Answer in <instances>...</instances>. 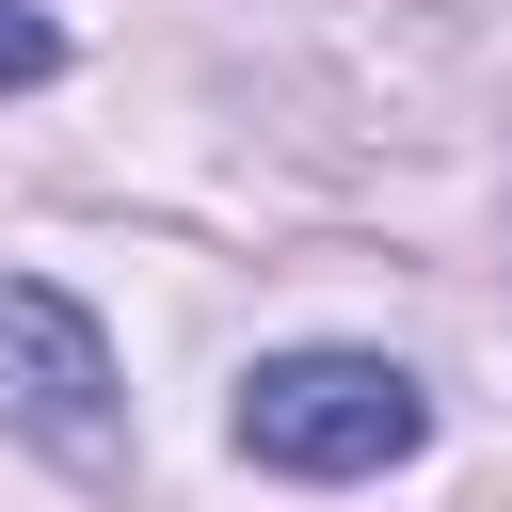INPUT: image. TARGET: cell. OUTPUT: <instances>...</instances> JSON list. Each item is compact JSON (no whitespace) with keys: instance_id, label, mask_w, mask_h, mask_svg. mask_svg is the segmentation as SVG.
Returning <instances> with one entry per match:
<instances>
[{"instance_id":"obj_1","label":"cell","mask_w":512,"mask_h":512,"mask_svg":"<svg viewBox=\"0 0 512 512\" xmlns=\"http://www.w3.org/2000/svg\"><path fill=\"white\" fill-rule=\"evenodd\" d=\"M416 432H432V384L400 352H272L240 384V448L272 480H384L416 464Z\"/></svg>"},{"instance_id":"obj_2","label":"cell","mask_w":512,"mask_h":512,"mask_svg":"<svg viewBox=\"0 0 512 512\" xmlns=\"http://www.w3.org/2000/svg\"><path fill=\"white\" fill-rule=\"evenodd\" d=\"M0 432H32L64 464H112V336L32 272H0Z\"/></svg>"},{"instance_id":"obj_3","label":"cell","mask_w":512,"mask_h":512,"mask_svg":"<svg viewBox=\"0 0 512 512\" xmlns=\"http://www.w3.org/2000/svg\"><path fill=\"white\" fill-rule=\"evenodd\" d=\"M48 64H64V48H48L32 16H0V80H48Z\"/></svg>"}]
</instances>
